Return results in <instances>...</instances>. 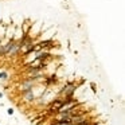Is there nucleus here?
I'll use <instances>...</instances> for the list:
<instances>
[{
	"mask_svg": "<svg viewBox=\"0 0 125 125\" xmlns=\"http://www.w3.org/2000/svg\"><path fill=\"white\" fill-rule=\"evenodd\" d=\"M14 113H15V109L14 108H8L7 109V114L8 116H14Z\"/></svg>",
	"mask_w": 125,
	"mask_h": 125,
	"instance_id": "4",
	"label": "nucleus"
},
{
	"mask_svg": "<svg viewBox=\"0 0 125 125\" xmlns=\"http://www.w3.org/2000/svg\"><path fill=\"white\" fill-rule=\"evenodd\" d=\"M8 77H10V75H8L7 71H4V70L0 71V82H1V81H7Z\"/></svg>",
	"mask_w": 125,
	"mask_h": 125,
	"instance_id": "3",
	"label": "nucleus"
},
{
	"mask_svg": "<svg viewBox=\"0 0 125 125\" xmlns=\"http://www.w3.org/2000/svg\"><path fill=\"white\" fill-rule=\"evenodd\" d=\"M20 27H22V30H23V32H24V34L27 35L28 30H30V27H31V22L28 20V19H24V20L22 22Z\"/></svg>",
	"mask_w": 125,
	"mask_h": 125,
	"instance_id": "2",
	"label": "nucleus"
},
{
	"mask_svg": "<svg viewBox=\"0 0 125 125\" xmlns=\"http://www.w3.org/2000/svg\"><path fill=\"white\" fill-rule=\"evenodd\" d=\"M0 125H1V122H0Z\"/></svg>",
	"mask_w": 125,
	"mask_h": 125,
	"instance_id": "6",
	"label": "nucleus"
},
{
	"mask_svg": "<svg viewBox=\"0 0 125 125\" xmlns=\"http://www.w3.org/2000/svg\"><path fill=\"white\" fill-rule=\"evenodd\" d=\"M23 101L24 102H28V104H34V101H35V95H34V93H32V90H28V91H26V93H23Z\"/></svg>",
	"mask_w": 125,
	"mask_h": 125,
	"instance_id": "1",
	"label": "nucleus"
},
{
	"mask_svg": "<svg viewBox=\"0 0 125 125\" xmlns=\"http://www.w3.org/2000/svg\"><path fill=\"white\" fill-rule=\"evenodd\" d=\"M3 97H4V93H3V91H0V100H1Z\"/></svg>",
	"mask_w": 125,
	"mask_h": 125,
	"instance_id": "5",
	"label": "nucleus"
}]
</instances>
